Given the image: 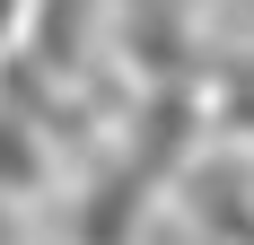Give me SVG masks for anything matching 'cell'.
Listing matches in <instances>:
<instances>
[{"instance_id":"cell-4","label":"cell","mask_w":254,"mask_h":245,"mask_svg":"<svg viewBox=\"0 0 254 245\" xmlns=\"http://www.w3.org/2000/svg\"><path fill=\"white\" fill-rule=\"evenodd\" d=\"M26 9H35V0H0V53H9V35L26 26Z\"/></svg>"},{"instance_id":"cell-3","label":"cell","mask_w":254,"mask_h":245,"mask_svg":"<svg viewBox=\"0 0 254 245\" xmlns=\"http://www.w3.org/2000/svg\"><path fill=\"white\" fill-rule=\"evenodd\" d=\"M44 167H53V149H44V122H26L18 105L0 97V201L35 193V184H44Z\"/></svg>"},{"instance_id":"cell-2","label":"cell","mask_w":254,"mask_h":245,"mask_svg":"<svg viewBox=\"0 0 254 245\" xmlns=\"http://www.w3.org/2000/svg\"><path fill=\"white\" fill-rule=\"evenodd\" d=\"M88 35H97V0H35L26 9V61L44 79H70L88 61Z\"/></svg>"},{"instance_id":"cell-6","label":"cell","mask_w":254,"mask_h":245,"mask_svg":"<svg viewBox=\"0 0 254 245\" xmlns=\"http://www.w3.org/2000/svg\"><path fill=\"white\" fill-rule=\"evenodd\" d=\"M193 9H202V0H193Z\"/></svg>"},{"instance_id":"cell-5","label":"cell","mask_w":254,"mask_h":245,"mask_svg":"<svg viewBox=\"0 0 254 245\" xmlns=\"http://www.w3.org/2000/svg\"><path fill=\"white\" fill-rule=\"evenodd\" d=\"M140 245H193V228H149Z\"/></svg>"},{"instance_id":"cell-1","label":"cell","mask_w":254,"mask_h":245,"mask_svg":"<svg viewBox=\"0 0 254 245\" xmlns=\"http://www.w3.org/2000/svg\"><path fill=\"white\" fill-rule=\"evenodd\" d=\"M158 193H167V184H158L131 149H105L97 167H88V184L70 193V245H140Z\"/></svg>"}]
</instances>
